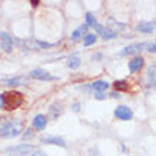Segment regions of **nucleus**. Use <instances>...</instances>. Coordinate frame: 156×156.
Here are the masks:
<instances>
[{"instance_id":"6","label":"nucleus","mask_w":156,"mask_h":156,"mask_svg":"<svg viewBox=\"0 0 156 156\" xmlns=\"http://www.w3.org/2000/svg\"><path fill=\"white\" fill-rule=\"evenodd\" d=\"M114 115L115 118L121 119V121H131L133 118V112L129 107L126 105H119V107L115 108V111H114Z\"/></svg>"},{"instance_id":"27","label":"nucleus","mask_w":156,"mask_h":156,"mask_svg":"<svg viewBox=\"0 0 156 156\" xmlns=\"http://www.w3.org/2000/svg\"><path fill=\"white\" fill-rule=\"evenodd\" d=\"M111 97H112V98H119L121 95H119V92H116V91H115V92H112V94H111Z\"/></svg>"},{"instance_id":"22","label":"nucleus","mask_w":156,"mask_h":156,"mask_svg":"<svg viewBox=\"0 0 156 156\" xmlns=\"http://www.w3.org/2000/svg\"><path fill=\"white\" fill-rule=\"evenodd\" d=\"M34 136V133H33V129H30V128H27L26 129V132H24V135H23V139L24 140H27V139H31Z\"/></svg>"},{"instance_id":"7","label":"nucleus","mask_w":156,"mask_h":156,"mask_svg":"<svg viewBox=\"0 0 156 156\" xmlns=\"http://www.w3.org/2000/svg\"><path fill=\"white\" fill-rule=\"evenodd\" d=\"M13 44H14V40L12 38V36L2 31L0 33V45H2V50H3L4 53L10 54L13 51Z\"/></svg>"},{"instance_id":"5","label":"nucleus","mask_w":156,"mask_h":156,"mask_svg":"<svg viewBox=\"0 0 156 156\" xmlns=\"http://www.w3.org/2000/svg\"><path fill=\"white\" fill-rule=\"evenodd\" d=\"M146 43H136V44H131V45H126L123 47L121 51L118 53L119 57H126V55H133V54H138L139 51L145 48Z\"/></svg>"},{"instance_id":"12","label":"nucleus","mask_w":156,"mask_h":156,"mask_svg":"<svg viewBox=\"0 0 156 156\" xmlns=\"http://www.w3.org/2000/svg\"><path fill=\"white\" fill-rule=\"evenodd\" d=\"M62 112H64V108H62V105L60 102L53 104L48 109V114H50V118L51 119H58L62 115Z\"/></svg>"},{"instance_id":"23","label":"nucleus","mask_w":156,"mask_h":156,"mask_svg":"<svg viewBox=\"0 0 156 156\" xmlns=\"http://www.w3.org/2000/svg\"><path fill=\"white\" fill-rule=\"evenodd\" d=\"M146 50H148L149 53H152V54H155L156 53V44L155 43H146Z\"/></svg>"},{"instance_id":"8","label":"nucleus","mask_w":156,"mask_h":156,"mask_svg":"<svg viewBox=\"0 0 156 156\" xmlns=\"http://www.w3.org/2000/svg\"><path fill=\"white\" fill-rule=\"evenodd\" d=\"M94 29L97 30V33L101 34L102 36V38H105V40H111V38H115L116 37V31L115 30L109 29V27H104L102 24H97L94 26Z\"/></svg>"},{"instance_id":"2","label":"nucleus","mask_w":156,"mask_h":156,"mask_svg":"<svg viewBox=\"0 0 156 156\" xmlns=\"http://www.w3.org/2000/svg\"><path fill=\"white\" fill-rule=\"evenodd\" d=\"M2 99H3L4 108L9 109V111L17 109V108H20L24 104L23 94L17 92V91H7V92H4V94H2Z\"/></svg>"},{"instance_id":"25","label":"nucleus","mask_w":156,"mask_h":156,"mask_svg":"<svg viewBox=\"0 0 156 156\" xmlns=\"http://www.w3.org/2000/svg\"><path fill=\"white\" fill-rule=\"evenodd\" d=\"M71 109H73L74 112H80V109H81V108H80V104H78V102H74L73 105H71Z\"/></svg>"},{"instance_id":"10","label":"nucleus","mask_w":156,"mask_h":156,"mask_svg":"<svg viewBox=\"0 0 156 156\" xmlns=\"http://www.w3.org/2000/svg\"><path fill=\"white\" fill-rule=\"evenodd\" d=\"M47 116L45 115H36L33 119V128L36 129V131H43L45 126H47Z\"/></svg>"},{"instance_id":"21","label":"nucleus","mask_w":156,"mask_h":156,"mask_svg":"<svg viewBox=\"0 0 156 156\" xmlns=\"http://www.w3.org/2000/svg\"><path fill=\"white\" fill-rule=\"evenodd\" d=\"M85 26L88 27V26H95L97 24V21H95V17H94V14L92 13H87L85 14Z\"/></svg>"},{"instance_id":"26","label":"nucleus","mask_w":156,"mask_h":156,"mask_svg":"<svg viewBox=\"0 0 156 156\" xmlns=\"http://www.w3.org/2000/svg\"><path fill=\"white\" fill-rule=\"evenodd\" d=\"M107 98V95H104L102 92H97L95 94V99H105Z\"/></svg>"},{"instance_id":"11","label":"nucleus","mask_w":156,"mask_h":156,"mask_svg":"<svg viewBox=\"0 0 156 156\" xmlns=\"http://www.w3.org/2000/svg\"><path fill=\"white\" fill-rule=\"evenodd\" d=\"M136 31L139 33H153L155 31V21H142L136 26Z\"/></svg>"},{"instance_id":"14","label":"nucleus","mask_w":156,"mask_h":156,"mask_svg":"<svg viewBox=\"0 0 156 156\" xmlns=\"http://www.w3.org/2000/svg\"><path fill=\"white\" fill-rule=\"evenodd\" d=\"M90 87L94 91H97V92H104V91H107L108 88H109V82L105 81V80H97V81H94Z\"/></svg>"},{"instance_id":"20","label":"nucleus","mask_w":156,"mask_h":156,"mask_svg":"<svg viewBox=\"0 0 156 156\" xmlns=\"http://www.w3.org/2000/svg\"><path fill=\"white\" fill-rule=\"evenodd\" d=\"M95 41H97V36L95 34H87L85 37H84V45L90 47V45L95 44Z\"/></svg>"},{"instance_id":"15","label":"nucleus","mask_w":156,"mask_h":156,"mask_svg":"<svg viewBox=\"0 0 156 156\" xmlns=\"http://www.w3.org/2000/svg\"><path fill=\"white\" fill-rule=\"evenodd\" d=\"M0 85H12V87L23 85V77H13V78L0 80Z\"/></svg>"},{"instance_id":"29","label":"nucleus","mask_w":156,"mask_h":156,"mask_svg":"<svg viewBox=\"0 0 156 156\" xmlns=\"http://www.w3.org/2000/svg\"><path fill=\"white\" fill-rule=\"evenodd\" d=\"M3 108V99H2V94H0V109Z\"/></svg>"},{"instance_id":"24","label":"nucleus","mask_w":156,"mask_h":156,"mask_svg":"<svg viewBox=\"0 0 156 156\" xmlns=\"http://www.w3.org/2000/svg\"><path fill=\"white\" fill-rule=\"evenodd\" d=\"M31 156H47V153L44 151H41V149H34L31 152Z\"/></svg>"},{"instance_id":"4","label":"nucleus","mask_w":156,"mask_h":156,"mask_svg":"<svg viewBox=\"0 0 156 156\" xmlns=\"http://www.w3.org/2000/svg\"><path fill=\"white\" fill-rule=\"evenodd\" d=\"M29 75L31 78H34V80H38V81H57V80H58V77L51 75L48 71L43 70V68H36V70H31Z\"/></svg>"},{"instance_id":"18","label":"nucleus","mask_w":156,"mask_h":156,"mask_svg":"<svg viewBox=\"0 0 156 156\" xmlns=\"http://www.w3.org/2000/svg\"><path fill=\"white\" fill-rule=\"evenodd\" d=\"M114 87H115V90L119 92V91H128V88H129V84H128L125 80H119V81L114 82Z\"/></svg>"},{"instance_id":"1","label":"nucleus","mask_w":156,"mask_h":156,"mask_svg":"<svg viewBox=\"0 0 156 156\" xmlns=\"http://www.w3.org/2000/svg\"><path fill=\"white\" fill-rule=\"evenodd\" d=\"M23 132V121L21 119L13 118L10 121H3L2 126H0V136L10 139V138H16Z\"/></svg>"},{"instance_id":"30","label":"nucleus","mask_w":156,"mask_h":156,"mask_svg":"<svg viewBox=\"0 0 156 156\" xmlns=\"http://www.w3.org/2000/svg\"><path fill=\"white\" fill-rule=\"evenodd\" d=\"M2 122H3V121H0V126H2Z\"/></svg>"},{"instance_id":"28","label":"nucleus","mask_w":156,"mask_h":156,"mask_svg":"<svg viewBox=\"0 0 156 156\" xmlns=\"http://www.w3.org/2000/svg\"><path fill=\"white\" fill-rule=\"evenodd\" d=\"M31 4H33L34 7H37L38 4H40V2H37V0H31Z\"/></svg>"},{"instance_id":"9","label":"nucleus","mask_w":156,"mask_h":156,"mask_svg":"<svg viewBox=\"0 0 156 156\" xmlns=\"http://www.w3.org/2000/svg\"><path fill=\"white\" fill-rule=\"evenodd\" d=\"M145 64V60L144 57H140V55H136V57H133L129 61V64H128V68H129V71L131 73H138V71L144 67Z\"/></svg>"},{"instance_id":"16","label":"nucleus","mask_w":156,"mask_h":156,"mask_svg":"<svg viewBox=\"0 0 156 156\" xmlns=\"http://www.w3.org/2000/svg\"><path fill=\"white\" fill-rule=\"evenodd\" d=\"M87 29H88V27H87L85 24L80 26L78 29H75L74 31L71 33V41H78L80 38H82V36H84V34H85V31H87Z\"/></svg>"},{"instance_id":"19","label":"nucleus","mask_w":156,"mask_h":156,"mask_svg":"<svg viewBox=\"0 0 156 156\" xmlns=\"http://www.w3.org/2000/svg\"><path fill=\"white\" fill-rule=\"evenodd\" d=\"M80 66H81V60H80L77 55H73V57L68 60V68H71V70H77Z\"/></svg>"},{"instance_id":"17","label":"nucleus","mask_w":156,"mask_h":156,"mask_svg":"<svg viewBox=\"0 0 156 156\" xmlns=\"http://www.w3.org/2000/svg\"><path fill=\"white\" fill-rule=\"evenodd\" d=\"M155 71H156V66L152 64L148 68V84L151 87H155Z\"/></svg>"},{"instance_id":"3","label":"nucleus","mask_w":156,"mask_h":156,"mask_svg":"<svg viewBox=\"0 0 156 156\" xmlns=\"http://www.w3.org/2000/svg\"><path fill=\"white\" fill-rule=\"evenodd\" d=\"M34 151V146L31 144H20L14 145V146H9L4 149V153L9 156H27L31 155Z\"/></svg>"},{"instance_id":"13","label":"nucleus","mask_w":156,"mask_h":156,"mask_svg":"<svg viewBox=\"0 0 156 156\" xmlns=\"http://www.w3.org/2000/svg\"><path fill=\"white\" fill-rule=\"evenodd\" d=\"M41 142L43 144H48V145H58V146H66L67 142L62 138H58V136H43L41 138Z\"/></svg>"}]
</instances>
